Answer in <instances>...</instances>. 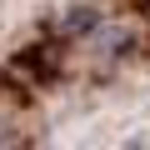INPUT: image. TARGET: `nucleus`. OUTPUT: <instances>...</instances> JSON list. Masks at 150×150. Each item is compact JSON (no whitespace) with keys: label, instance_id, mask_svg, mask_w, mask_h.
<instances>
[{"label":"nucleus","instance_id":"nucleus-1","mask_svg":"<svg viewBox=\"0 0 150 150\" xmlns=\"http://www.w3.org/2000/svg\"><path fill=\"white\" fill-rule=\"evenodd\" d=\"M95 25H100V10H85V5H80V10L65 20V35H90Z\"/></svg>","mask_w":150,"mask_h":150}]
</instances>
